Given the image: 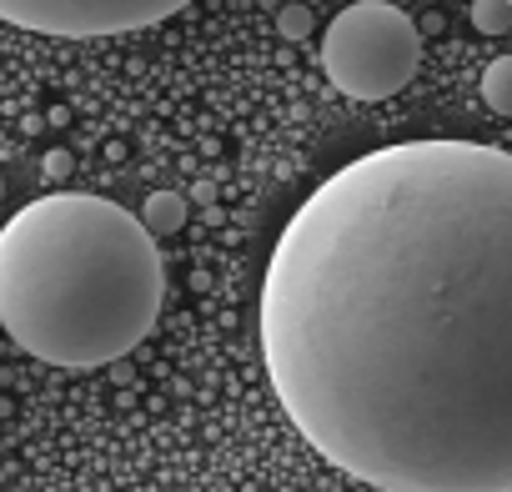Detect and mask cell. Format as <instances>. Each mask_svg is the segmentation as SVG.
<instances>
[{
	"label": "cell",
	"instance_id": "ba28073f",
	"mask_svg": "<svg viewBox=\"0 0 512 492\" xmlns=\"http://www.w3.org/2000/svg\"><path fill=\"white\" fill-rule=\"evenodd\" d=\"M277 31H282L287 41H302V36H312V11H307V6H282V16H277Z\"/></svg>",
	"mask_w": 512,
	"mask_h": 492
},
{
	"label": "cell",
	"instance_id": "52a82bcc",
	"mask_svg": "<svg viewBox=\"0 0 512 492\" xmlns=\"http://www.w3.org/2000/svg\"><path fill=\"white\" fill-rule=\"evenodd\" d=\"M472 31L507 36L512 31V0H472Z\"/></svg>",
	"mask_w": 512,
	"mask_h": 492
},
{
	"label": "cell",
	"instance_id": "277c9868",
	"mask_svg": "<svg viewBox=\"0 0 512 492\" xmlns=\"http://www.w3.org/2000/svg\"><path fill=\"white\" fill-rule=\"evenodd\" d=\"M191 0H0V21L41 36H121V31H146Z\"/></svg>",
	"mask_w": 512,
	"mask_h": 492
},
{
	"label": "cell",
	"instance_id": "30bf717a",
	"mask_svg": "<svg viewBox=\"0 0 512 492\" xmlns=\"http://www.w3.org/2000/svg\"><path fill=\"white\" fill-rule=\"evenodd\" d=\"M0 196H6V181H0Z\"/></svg>",
	"mask_w": 512,
	"mask_h": 492
},
{
	"label": "cell",
	"instance_id": "8992f818",
	"mask_svg": "<svg viewBox=\"0 0 512 492\" xmlns=\"http://www.w3.org/2000/svg\"><path fill=\"white\" fill-rule=\"evenodd\" d=\"M482 101H487L497 116H512V56H497V61L482 71Z\"/></svg>",
	"mask_w": 512,
	"mask_h": 492
},
{
	"label": "cell",
	"instance_id": "6da1fadb",
	"mask_svg": "<svg viewBox=\"0 0 512 492\" xmlns=\"http://www.w3.org/2000/svg\"><path fill=\"white\" fill-rule=\"evenodd\" d=\"M282 412L382 492H512V151L397 141L332 171L262 282Z\"/></svg>",
	"mask_w": 512,
	"mask_h": 492
},
{
	"label": "cell",
	"instance_id": "5b68a950",
	"mask_svg": "<svg viewBox=\"0 0 512 492\" xmlns=\"http://www.w3.org/2000/svg\"><path fill=\"white\" fill-rule=\"evenodd\" d=\"M141 221L151 236H171L186 226V196L181 191H151L146 206H141Z\"/></svg>",
	"mask_w": 512,
	"mask_h": 492
},
{
	"label": "cell",
	"instance_id": "7a4b0ae2",
	"mask_svg": "<svg viewBox=\"0 0 512 492\" xmlns=\"http://www.w3.org/2000/svg\"><path fill=\"white\" fill-rule=\"evenodd\" d=\"M166 297L141 216L106 196L51 191L0 231V327L51 367H111L136 352Z\"/></svg>",
	"mask_w": 512,
	"mask_h": 492
},
{
	"label": "cell",
	"instance_id": "9c48e42d",
	"mask_svg": "<svg viewBox=\"0 0 512 492\" xmlns=\"http://www.w3.org/2000/svg\"><path fill=\"white\" fill-rule=\"evenodd\" d=\"M41 166H46V176H51V181H66V176H71V151H46V161H41Z\"/></svg>",
	"mask_w": 512,
	"mask_h": 492
},
{
	"label": "cell",
	"instance_id": "3957f363",
	"mask_svg": "<svg viewBox=\"0 0 512 492\" xmlns=\"http://www.w3.org/2000/svg\"><path fill=\"white\" fill-rule=\"evenodd\" d=\"M417 61H422V36L387 0H357L322 36V71L352 101L397 96L417 76Z\"/></svg>",
	"mask_w": 512,
	"mask_h": 492
}]
</instances>
